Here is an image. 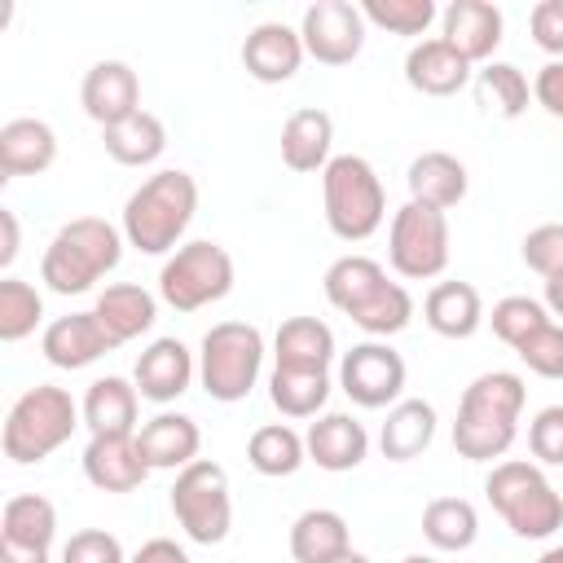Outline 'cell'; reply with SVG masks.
<instances>
[{"label":"cell","instance_id":"cell-14","mask_svg":"<svg viewBox=\"0 0 563 563\" xmlns=\"http://www.w3.org/2000/svg\"><path fill=\"white\" fill-rule=\"evenodd\" d=\"M79 106L101 128H114V123L132 119L141 110V79H136V70L128 62H119V57L92 62L84 84H79Z\"/></svg>","mask_w":563,"mask_h":563},{"label":"cell","instance_id":"cell-27","mask_svg":"<svg viewBox=\"0 0 563 563\" xmlns=\"http://www.w3.org/2000/svg\"><path fill=\"white\" fill-rule=\"evenodd\" d=\"M92 312H97V321L106 325V334L123 347V343L141 339L145 330H154V321H158V299H154L145 286H136V282H114V286H106V290L97 295Z\"/></svg>","mask_w":563,"mask_h":563},{"label":"cell","instance_id":"cell-40","mask_svg":"<svg viewBox=\"0 0 563 563\" xmlns=\"http://www.w3.org/2000/svg\"><path fill=\"white\" fill-rule=\"evenodd\" d=\"M365 22L387 31V35H422L431 31V22L440 18V9L431 0H365L361 4Z\"/></svg>","mask_w":563,"mask_h":563},{"label":"cell","instance_id":"cell-9","mask_svg":"<svg viewBox=\"0 0 563 563\" xmlns=\"http://www.w3.org/2000/svg\"><path fill=\"white\" fill-rule=\"evenodd\" d=\"M167 506H172L176 523L185 528V537L198 541V545H220L229 537V528H233L229 475L211 457H198L185 471H176V484L167 493Z\"/></svg>","mask_w":563,"mask_h":563},{"label":"cell","instance_id":"cell-12","mask_svg":"<svg viewBox=\"0 0 563 563\" xmlns=\"http://www.w3.org/2000/svg\"><path fill=\"white\" fill-rule=\"evenodd\" d=\"M365 13L352 0H317L299 18L303 53L321 66H352L365 48Z\"/></svg>","mask_w":563,"mask_h":563},{"label":"cell","instance_id":"cell-24","mask_svg":"<svg viewBox=\"0 0 563 563\" xmlns=\"http://www.w3.org/2000/svg\"><path fill=\"white\" fill-rule=\"evenodd\" d=\"M57 163V132L44 119H9L0 128V180L40 176Z\"/></svg>","mask_w":563,"mask_h":563},{"label":"cell","instance_id":"cell-37","mask_svg":"<svg viewBox=\"0 0 563 563\" xmlns=\"http://www.w3.org/2000/svg\"><path fill=\"white\" fill-rule=\"evenodd\" d=\"M422 537L444 554H462L479 537V510L466 497H435L422 510Z\"/></svg>","mask_w":563,"mask_h":563},{"label":"cell","instance_id":"cell-36","mask_svg":"<svg viewBox=\"0 0 563 563\" xmlns=\"http://www.w3.org/2000/svg\"><path fill=\"white\" fill-rule=\"evenodd\" d=\"M246 462H251L260 475L282 479V475H295V471L308 462V444H303V435H299L295 427H286V422H264V427H255L251 440H246Z\"/></svg>","mask_w":563,"mask_h":563},{"label":"cell","instance_id":"cell-44","mask_svg":"<svg viewBox=\"0 0 563 563\" xmlns=\"http://www.w3.org/2000/svg\"><path fill=\"white\" fill-rule=\"evenodd\" d=\"M528 449L537 466H563V405L537 409V418L528 422Z\"/></svg>","mask_w":563,"mask_h":563},{"label":"cell","instance_id":"cell-22","mask_svg":"<svg viewBox=\"0 0 563 563\" xmlns=\"http://www.w3.org/2000/svg\"><path fill=\"white\" fill-rule=\"evenodd\" d=\"M405 185H409V202L418 207H435V211H449L466 198L471 189V176H466V163L449 150H427L409 163L405 172Z\"/></svg>","mask_w":563,"mask_h":563},{"label":"cell","instance_id":"cell-48","mask_svg":"<svg viewBox=\"0 0 563 563\" xmlns=\"http://www.w3.org/2000/svg\"><path fill=\"white\" fill-rule=\"evenodd\" d=\"M128 563H189V554H185V545H176L172 537H150Z\"/></svg>","mask_w":563,"mask_h":563},{"label":"cell","instance_id":"cell-1","mask_svg":"<svg viewBox=\"0 0 563 563\" xmlns=\"http://www.w3.org/2000/svg\"><path fill=\"white\" fill-rule=\"evenodd\" d=\"M528 387L515 369H488L471 378V387L457 400L453 418V449L466 462H497L510 453L519 435V413H523Z\"/></svg>","mask_w":563,"mask_h":563},{"label":"cell","instance_id":"cell-29","mask_svg":"<svg viewBox=\"0 0 563 563\" xmlns=\"http://www.w3.org/2000/svg\"><path fill=\"white\" fill-rule=\"evenodd\" d=\"M422 321L440 339H471L484 325V299L471 282H435L422 299Z\"/></svg>","mask_w":563,"mask_h":563},{"label":"cell","instance_id":"cell-18","mask_svg":"<svg viewBox=\"0 0 563 563\" xmlns=\"http://www.w3.org/2000/svg\"><path fill=\"white\" fill-rule=\"evenodd\" d=\"M303 444H308V462H317L330 475L356 471L369 457V431H365V422H356L343 409H330L317 422H308Z\"/></svg>","mask_w":563,"mask_h":563},{"label":"cell","instance_id":"cell-45","mask_svg":"<svg viewBox=\"0 0 563 563\" xmlns=\"http://www.w3.org/2000/svg\"><path fill=\"white\" fill-rule=\"evenodd\" d=\"M62 563H128V554H123V545H119L114 532H106V528H79L62 545Z\"/></svg>","mask_w":563,"mask_h":563},{"label":"cell","instance_id":"cell-16","mask_svg":"<svg viewBox=\"0 0 563 563\" xmlns=\"http://www.w3.org/2000/svg\"><path fill=\"white\" fill-rule=\"evenodd\" d=\"M119 343L106 334V325L97 321V312H66L57 321L44 325L40 334V352L48 365L57 369H88L92 361H101L106 352H114Z\"/></svg>","mask_w":563,"mask_h":563},{"label":"cell","instance_id":"cell-8","mask_svg":"<svg viewBox=\"0 0 563 563\" xmlns=\"http://www.w3.org/2000/svg\"><path fill=\"white\" fill-rule=\"evenodd\" d=\"M229 290H233V255L211 238L180 242L158 268V299L176 312H198L207 303H220Z\"/></svg>","mask_w":563,"mask_h":563},{"label":"cell","instance_id":"cell-42","mask_svg":"<svg viewBox=\"0 0 563 563\" xmlns=\"http://www.w3.org/2000/svg\"><path fill=\"white\" fill-rule=\"evenodd\" d=\"M515 356L528 365V374L537 378H563V325L559 321H545L537 334H528Z\"/></svg>","mask_w":563,"mask_h":563},{"label":"cell","instance_id":"cell-11","mask_svg":"<svg viewBox=\"0 0 563 563\" xmlns=\"http://www.w3.org/2000/svg\"><path fill=\"white\" fill-rule=\"evenodd\" d=\"M405 356L387 339H365L339 356V387L361 409H391L396 400H405Z\"/></svg>","mask_w":563,"mask_h":563},{"label":"cell","instance_id":"cell-34","mask_svg":"<svg viewBox=\"0 0 563 563\" xmlns=\"http://www.w3.org/2000/svg\"><path fill=\"white\" fill-rule=\"evenodd\" d=\"M471 88H475V101L484 114H497V119H519L528 106H532V84L528 75L515 66V62H488L471 75Z\"/></svg>","mask_w":563,"mask_h":563},{"label":"cell","instance_id":"cell-31","mask_svg":"<svg viewBox=\"0 0 563 563\" xmlns=\"http://www.w3.org/2000/svg\"><path fill=\"white\" fill-rule=\"evenodd\" d=\"M347 550H352V532L339 510L312 506V510L295 515V523H290V559L295 563H334Z\"/></svg>","mask_w":563,"mask_h":563},{"label":"cell","instance_id":"cell-25","mask_svg":"<svg viewBox=\"0 0 563 563\" xmlns=\"http://www.w3.org/2000/svg\"><path fill=\"white\" fill-rule=\"evenodd\" d=\"M136 409H141V391L119 374L92 378L79 400L88 435H136Z\"/></svg>","mask_w":563,"mask_h":563},{"label":"cell","instance_id":"cell-6","mask_svg":"<svg viewBox=\"0 0 563 563\" xmlns=\"http://www.w3.org/2000/svg\"><path fill=\"white\" fill-rule=\"evenodd\" d=\"M79 422H84V413L66 387H57V383L26 387L4 418V457L13 466H35V462L53 457L75 435Z\"/></svg>","mask_w":563,"mask_h":563},{"label":"cell","instance_id":"cell-39","mask_svg":"<svg viewBox=\"0 0 563 563\" xmlns=\"http://www.w3.org/2000/svg\"><path fill=\"white\" fill-rule=\"evenodd\" d=\"M409 321H413V295H409L400 282H387V286L352 317V325H361L369 339H391V334H400Z\"/></svg>","mask_w":563,"mask_h":563},{"label":"cell","instance_id":"cell-23","mask_svg":"<svg viewBox=\"0 0 563 563\" xmlns=\"http://www.w3.org/2000/svg\"><path fill=\"white\" fill-rule=\"evenodd\" d=\"M334 119L321 106H299L286 123H282V163L299 176L325 172V163L334 158Z\"/></svg>","mask_w":563,"mask_h":563},{"label":"cell","instance_id":"cell-35","mask_svg":"<svg viewBox=\"0 0 563 563\" xmlns=\"http://www.w3.org/2000/svg\"><path fill=\"white\" fill-rule=\"evenodd\" d=\"M268 400L282 418H321L330 400V369H282L268 374Z\"/></svg>","mask_w":563,"mask_h":563},{"label":"cell","instance_id":"cell-13","mask_svg":"<svg viewBox=\"0 0 563 563\" xmlns=\"http://www.w3.org/2000/svg\"><path fill=\"white\" fill-rule=\"evenodd\" d=\"M506 18L493 0H453L440 9V40L453 44L471 66H488L493 53L501 48Z\"/></svg>","mask_w":563,"mask_h":563},{"label":"cell","instance_id":"cell-54","mask_svg":"<svg viewBox=\"0 0 563 563\" xmlns=\"http://www.w3.org/2000/svg\"><path fill=\"white\" fill-rule=\"evenodd\" d=\"M400 563H440V559H431V554H405Z\"/></svg>","mask_w":563,"mask_h":563},{"label":"cell","instance_id":"cell-19","mask_svg":"<svg viewBox=\"0 0 563 563\" xmlns=\"http://www.w3.org/2000/svg\"><path fill=\"white\" fill-rule=\"evenodd\" d=\"M79 462H84V479L101 493H132L150 475L136 435H88Z\"/></svg>","mask_w":563,"mask_h":563},{"label":"cell","instance_id":"cell-2","mask_svg":"<svg viewBox=\"0 0 563 563\" xmlns=\"http://www.w3.org/2000/svg\"><path fill=\"white\" fill-rule=\"evenodd\" d=\"M194 211H198V180L180 167H163L128 194L119 229L123 242L136 246L141 255H172L189 233Z\"/></svg>","mask_w":563,"mask_h":563},{"label":"cell","instance_id":"cell-17","mask_svg":"<svg viewBox=\"0 0 563 563\" xmlns=\"http://www.w3.org/2000/svg\"><path fill=\"white\" fill-rule=\"evenodd\" d=\"M303 57L308 53H303L299 26H286V22H260L242 40V66L260 84H286V79H295L299 66H303Z\"/></svg>","mask_w":563,"mask_h":563},{"label":"cell","instance_id":"cell-30","mask_svg":"<svg viewBox=\"0 0 563 563\" xmlns=\"http://www.w3.org/2000/svg\"><path fill=\"white\" fill-rule=\"evenodd\" d=\"M387 282H391V277H387V268H383L378 260L352 251V255H339V260L325 268L321 290H325L330 308H339L343 317H356V312H361Z\"/></svg>","mask_w":563,"mask_h":563},{"label":"cell","instance_id":"cell-52","mask_svg":"<svg viewBox=\"0 0 563 563\" xmlns=\"http://www.w3.org/2000/svg\"><path fill=\"white\" fill-rule=\"evenodd\" d=\"M537 563H563V545H550V550H545Z\"/></svg>","mask_w":563,"mask_h":563},{"label":"cell","instance_id":"cell-51","mask_svg":"<svg viewBox=\"0 0 563 563\" xmlns=\"http://www.w3.org/2000/svg\"><path fill=\"white\" fill-rule=\"evenodd\" d=\"M541 303H545V312H550V317L563 325V277H550V282H545Z\"/></svg>","mask_w":563,"mask_h":563},{"label":"cell","instance_id":"cell-3","mask_svg":"<svg viewBox=\"0 0 563 563\" xmlns=\"http://www.w3.org/2000/svg\"><path fill=\"white\" fill-rule=\"evenodd\" d=\"M123 246L128 242H123L119 224H110L101 216H75L48 238V246L40 255V282L53 295H84L106 273L119 268Z\"/></svg>","mask_w":563,"mask_h":563},{"label":"cell","instance_id":"cell-21","mask_svg":"<svg viewBox=\"0 0 563 563\" xmlns=\"http://www.w3.org/2000/svg\"><path fill=\"white\" fill-rule=\"evenodd\" d=\"M405 84L422 97H453L471 84V62L440 35H427L405 53Z\"/></svg>","mask_w":563,"mask_h":563},{"label":"cell","instance_id":"cell-38","mask_svg":"<svg viewBox=\"0 0 563 563\" xmlns=\"http://www.w3.org/2000/svg\"><path fill=\"white\" fill-rule=\"evenodd\" d=\"M40 321H44V295L22 277H4L0 282V339L22 343L26 334H35Z\"/></svg>","mask_w":563,"mask_h":563},{"label":"cell","instance_id":"cell-46","mask_svg":"<svg viewBox=\"0 0 563 563\" xmlns=\"http://www.w3.org/2000/svg\"><path fill=\"white\" fill-rule=\"evenodd\" d=\"M528 26H532V44L541 53H550V62H563V0L532 4Z\"/></svg>","mask_w":563,"mask_h":563},{"label":"cell","instance_id":"cell-53","mask_svg":"<svg viewBox=\"0 0 563 563\" xmlns=\"http://www.w3.org/2000/svg\"><path fill=\"white\" fill-rule=\"evenodd\" d=\"M334 563H369V554H361V550H347L343 559H334Z\"/></svg>","mask_w":563,"mask_h":563},{"label":"cell","instance_id":"cell-49","mask_svg":"<svg viewBox=\"0 0 563 563\" xmlns=\"http://www.w3.org/2000/svg\"><path fill=\"white\" fill-rule=\"evenodd\" d=\"M0 268H13L18 260V246H22V229H18V216L9 207H0Z\"/></svg>","mask_w":563,"mask_h":563},{"label":"cell","instance_id":"cell-41","mask_svg":"<svg viewBox=\"0 0 563 563\" xmlns=\"http://www.w3.org/2000/svg\"><path fill=\"white\" fill-rule=\"evenodd\" d=\"M488 321H493V334H497L506 347H519L528 334H537V330H541L545 321H554V317H550L545 303L532 299V295H506V299L493 303Z\"/></svg>","mask_w":563,"mask_h":563},{"label":"cell","instance_id":"cell-32","mask_svg":"<svg viewBox=\"0 0 563 563\" xmlns=\"http://www.w3.org/2000/svg\"><path fill=\"white\" fill-rule=\"evenodd\" d=\"M101 145H106V154H110L114 163H123V167H150V163H158L163 150H167V128H163L158 114L136 110L132 119H123V123H114V128H101Z\"/></svg>","mask_w":563,"mask_h":563},{"label":"cell","instance_id":"cell-10","mask_svg":"<svg viewBox=\"0 0 563 563\" xmlns=\"http://www.w3.org/2000/svg\"><path fill=\"white\" fill-rule=\"evenodd\" d=\"M453 255V233H449V216L435 207H418L405 202L391 211L387 224V264L405 277V282H431L449 268Z\"/></svg>","mask_w":563,"mask_h":563},{"label":"cell","instance_id":"cell-15","mask_svg":"<svg viewBox=\"0 0 563 563\" xmlns=\"http://www.w3.org/2000/svg\"><path fill=\"white\" fill-rule=\"evenodd\" d=\"M194 378H198V356H194L180 339H172V334L154 339V343L136 356V369H132L136 391H141V400H150V405H172V400H180Z\"/></svg>","mask_w":563,"mask_h":563},{"label":"cell","instance_id":"cell-50","mask_svg":"<svg viewBox=\"0 0 563 563\" xmlns=\"http://www.w3.org/2000/svg\"><path fill=\"white\" fill-rule=\"evenodd\" d=\"M0 563H48V550H26V545L0 541Z\"/></svg>","mask_w":563,"mask_h":563},{"label":"cell","instance_id":"cell-33","mask_svg":"<svg viewBox=\"0 0 563 563\" xmlns=\"http://www.w3.org/2000/svg\"><path fill=\"white\" fill-rule=\"evenodd\" d=\"M57 537V506L40 493H18L0 510V541L26 550H53Z\"/></svg>","mask_w":563,"mask_h":563},{"label":"cell","instance_id":"cell-5","mask_svg":"<svg viewBox=\"0 0 563 563\" xmlns=\"http://www.w3.org/2000/svg\"><path fill=\"white\" fill-rule=\"evenodd\" d=\"M321 207L325 229L339 242H365L387 220V189L369 158L361 154H334L321 172Z\"/></svg>","mask_w":563,"mask_h":563},{"label":"cell","instance_id":"cell-20","mask_svg":"<svg viewBox=\"0 0 563 563\" xmlns=\"http://www.w3.org/2000/svg\"><path fill=\"white\" fill-rule=\"evenodd\" d=\"M136 449L145 457L150 471H185L189 462H198V449H202V431L189 413H154L150 422L136 427Z\"/></svg>","mask_w":563,"mask_h":563},{"label":"cell","instance_id":"cell-7","mask_svg":"<svg viewBox=\"0 0 563 563\" xmlns=\"http://www.w3.org/2000/svg\"><path fill=\"white\" fill-rule=\"evenodd\" d=\"M264 334L251 321H216L198 343V383L211 400L238 405L251 396L264 369Z\"/></svg>","mask_w":563,"mask_h":563},{"label":"cell","instance_id":"cell-28","mask_svg":"<svg viewBox=\"0 0 563 563\" xmlns=\"http://www.w3.org/2000/svg\"><path fill=\"white\" fill-rule=\"evenodd\" d=\"M334 356L339 343L321 317H286L273 334V365L282 369H330Z\"/></svg>","mask_w":563,"mask_h":563},{"label":"cell","instance_id":"cell-26","mask_svg":"<svg viewBox=\"0 0 563 563\" xmlns=\"http://www.w3.org/2000/svg\"><path fill=\"white\" fill-rule=\"evenodd\" d=\"M435 405L431 400H418V396H405L387 409L383 427H378V449L387 462H413L431 449L435 440Z\"/></svg>","mask_w":563,"mask_h":563},{"label":"cell","instance_id":"cell-47","mask_svg":"<svg viewBox=\"0 0 563 563\" xmlns=\"http://www.w3.org/2000/svg\"><path fill=\"white\" fill-rule=\"evenodd\" d=\"M532 101H537L545 114L563 119V62H545V66L537 70V79H532Z\"/></svg>","mask_w":563,"mask_h":563},{"label":"cell","instance_id":"cell-43","mask_svg":"<svg viewBox=\"0 0 563 563\" xmlns=\"http://www.w3.org/2000/svg\"><path fill=\"white\" fill-rule=\"evenodd\" d=\"M519 255H523V264L537 273V277H563V224L559 220H550V224H537V229H528L523 233V242H519Z\"/></svg>","mask_w":563,"mask_h":563},{"label":"cell","instance_id":"cell-4","mask_svg":"<svg viewBox=\"0 0 563 563\" xmlns=\"http://www.w3.org/2000/svg\"><path fill=\"white\" fill-rule=\"evenodd\" d=\"M484 493H488V506L501 515V523L523 541H545L563 528V493L545 479L537 462H523V457L493 462Z\"/></svg>","mask_w":563,"mask_h":563}]
</instances>
